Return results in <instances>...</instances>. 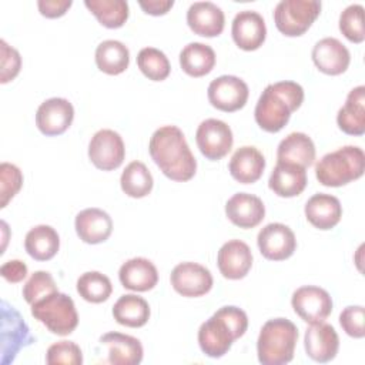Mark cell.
Here are the masks:
<instances>
[{"label":"cell","mask_w":365,"mask_h":365,"mask_svg":"<svg viewBox=\"0 0 365 365\" xmlns=\"http://www.w3.org/2000/svg\"><path fill=\"white\" fill-rule=\"evenodd\" d=\"M148 151L167 178L182 182L195 175L197 160L187 144L184 133L177 125L157 128L150 138Z\"/></svg>","instance_id":"1"},{"label":"cell","mask_w":365,"mask_h":365,"mask_svg":"<svg viewBox=\"0 0 365 365\" xmlns=\"http://www.w3.org/2000/svg\"><path fill=\"white\" fill-rule=\"evenodd\" d=\"M302 101L301 84L289 80L268 84L257 101L255 123L267 133H278L288 124L291 114L301 107Z\"/></svg>","instance_id":"2"},{"label":"cell","mask_w":365,"mask_h":365,"mask_svg":"<svg viewBox=\"0 0 365 365\" xmlns=\"http://www.w3.org/2000/svg\"><path fill=\"white\" fill-rule=\"evenodd\" d=\"M248 328L245 311L234 305L217 309L198 329V345L210 358L224 356L232 342L241 338Z\"/></svg>","instance_id":"3"},{"label":"cell","mask_w":365,"mask_h":365,"mask_svg":"<svg viewBox=\"0 0 365 365\" xmlns=\"http://www.w3.org/2000/svg\"><path fill=\"white\" fill-rule=\"evenodd\" d=\"M298 341L297 325L287 318L268 319L257 339L258 361L262 365H285L292 361Z\"/></svg>","instance_id":"4"},{"label":"cell","mask_w":365,"mask_h":365,"mask_svg":"<svg viewBox=\"0 0 365 365\" xmlns=\"http://www.w3.org/2000/svg\"><path fill=\"white\" fill-rule=\"evenodd\" d=\"M365 154L358 145H344L325 154L315 165L317 180L325 187H342L362 177Z\"/></svg>","instance_id":"5"},{"label":"cell","mask_w":365,"mask_h":365,"mask_svg":"<svg viewBox=\"0 0 365 365\" xmlns=\"http://www.w3.org/2000/svg\"><path fill=\"white\" fill-rule=\"evenodd\" d=\"M31 315L51 334L66 336L78 325V314L74 301L60 291L51 292L31 305Z\"/></svg>","instance_id":"6"},{"label":"cell","mask_w":365,"mask_h":365,"mask_svg":"<svg viewBox=\"0 0 365 365\" xmlns=\"http://www.w3.org/2000/svg\"><path fill=\"white\" fill-rule=\"evenodd\" d=\"M321 13L318 0H281L274 9V23L288 37L302 36Z\"/></svg>","instance_id":"7"},{"label":"cell","mask_w":365,"mask_h":365,"mask_svg":"<svg viewBox=\"0 0 365 365\" xmlns=\"http://www.w3.org/2000/svg\"><path fill=\"white\" fill-rule=\"evenodd\" d=\"M195 143L205 158L217 161L231 151L234 137L225 121L207 118L200 123L195 131Z\"/></svg>","instance_id":"8"},{"label":"cell","mask_w":365,"mask_h":365,"mask_svg":"<svg viewBox=\"0 0 365 365\" xmlns=\"http://www.w3.org/2000/svg\"><path fill=\"white\" fill-rule=\"evenodd\" d=\"M125 157L121 135L110 128L98 130L88 143V158L96 168L111 171L118 168Z\"/></svg>","instance_id":"9"},{"label":"cell","mask_w":365,"mask_h":365,"mask_svg":"<svg viewBox=\"0 0 365 365\" xmlns=\"http://www.w3.org/2000/svg\"><path fill=\"white\" fill-rule=\"evenodd\" d=\"M291 305L295 314L308 324L325 321L332 312V298L324 288L304 285L294 291Z\"/></svg>","instance_id":"10"},{"label":"cell","mask_w":365,"mask_h":365,"mask_svg":"<svg viewBox=\"0 0 365 365\" xmlns=\"http://www.w3.org/2000/svg\"><path fill=\"white\" fill-rule=\"evenodd\" d=\"M248 86L237 76H220L214 78L207 90L208 101L217 110L232 113L242 108L248 100Z\"/></svg>","instance_id":"11"},{"label":"cell","mask_w":365,"mask_h":365,"mask_svg":"<svg viewBox=\"0 0 365 365\" xmlns=\"http://www.w3.org/2000/svg\"><path fill=\"white\" fill-rule=\"evenodd\" d=\"M170 281L175 292L190 298L205 295L210 292L214 282L208 268L191 261L175 265L171 271Z\"/></svg>","instance_id":"12"},{"label":"cell","mask_w":365,"mask_h":365,"mask_svg":"<svg viewBox=\"0 0 365 365\" xmlns=\"http://www.w3.org/2000/svg\"><path fill=\"white\" fill-rule=\"evenodd\" d=\"M257 244L262 257L269 261H284L297 248L294 231L281 222H271L261 228L257 235Z\"/></svg>","instance_id":"13"},{"label":"cell","mask_w":365,"mask_h":365,"mask_svg":"<svg viewBox=\"0 0 365 365\" xmlns=\"http://www.w3.org/2000/svg\"><path fill=\"white\" fill-rule=\"evenodd\" d=\"M74 107L61 97H51L43 101L36 113L37 128L48 137L63 134L73 123Z\"/></svg>","instance_id":"14"},{"label":"cell","mask_w":365,"mask_h":365,"mask_svg":"<svg viewBox=\"0 0 365 365\" xmlns=\"http://www.w3.org/2000/svg\"><path fill=\"white\" fill-rule=\"evenodd\" d=\"M1 315H3V359L6 361L7 355H10V361L16 358V354L23 348L34 342V338L30 334V329L21 315L16 311L14 307H10L6 301L1 302Z\"/></svg>","instance_id":"15"},{"label":"cell","mask_w":365,"mask_h":365,"mask_svg":"<svg viewBox=\"0 0 365 365\" xmlns=\"http://www.w3.org/2000/svg\"><path fill=\"white\" fill-rule=\"evenodd\" d=\"M234 43L245 50L252 51L262 46L267 37L264 17L254 10H242L235 14L231 26Z\"/></svg>","instance_id":"16"},{"label":"cell","mask_w":365,"mask_h":365,"mask_svg":"<svg viewBox=\"0 0 365 365\" xmlns=\"http://www.w3.org/2000/svg\"><path fill=\"white\" fill-rule=\"evenodd\" d=\"M304 346L307 355L315 362L332 361L339 348V338L335 328L327 322L311 324L304 335Z\"/></svg>","instance_id":"17"},{"label":"cell","mask_w":365,"mask_h":365,"mask_svg":"<svg viewBox=\"0 0 365 365\" xmlns=\"http://www.w3.org/2000/svg\"><path fill=\"white\" fill-rule=\"evenodd\" d=\"M311 56L317 68L328 76L345 73L351 61L349 50L335 37H324L317 41Z\"/></svg>","instance_id":"18"},{"label":"cell","mask_w":365,"mask_h":365,"mask_svg":"<svg viewBox=\"0 0 365 365\" xmlns=\"http://www.w3.org/2000/svg\"><path fill=\"white\" fill-rule=\"evenodd\" d=\"M217 265L224 278L241 279L252 267L251 248L241 240H230L221 245L217 255Z\"/></svg>","instance_id":"19"},{"label":"cell","mask_w":365,"mask_h":365,"mask_svg":"<svg viewBox=\"0 0 365 365\" xmlns=\"http://www.w3.org/2000/svg\"><path fill=\"white\" fill-rule=\"evenodd\" d=\"M228 220L244 230L257 227L265 217V205L262 200L254 194L237 192L225 204Z\"/></svg>","instance_id":"20"},{"label":"cell","mask_w":365,"mask_h":365,"mask_svg":"<svg viewBox=\"0 0 365 365\" xmlns=\"http://www.w3.org/2000/svg\"><path fill=\"white\" fill-rule=\"evenodd\" d=\"M187 24L198 36L215 37L224 30L225 16L212 1H195L187 10Z\"/></svg>","instance_id":"21"},{"label":"cell","mask_w":365,"mask_h":365,"mask_svg":"<svg viewBox=\"0 0 365 365\" xmlns=\"http://www.w3.org/2000/svg\"><path fill=\"white\" fill-rule=\"evenodd\" d=\"M100 344L107 346L108 364L137 365L143 361V345L135 336L111 331L100 336Z\"/></svg>","instance_id":"22"},{"label":"cell","mask_w":365,"mask_h":365,"mask_svg":"<svg viewBox=\"0 0 365 365\" xmlns=\"http://www.w3.org/2000/svg\"><path fill=\"white\" fill-rule=\"evenodd\" d=\"M74 228L83 242L100 244L111 235L113 220L101 208H86L76 215Z\"/></svg>","instance_id":"23"},{"label":"cell","mask_w":365,"mask_h":365,"mask_svg":"<svg viewBox=\"0 0 365 365\" xmlns=\"http://www.w3.org/2000/svg\"><path fill=\"white\" fill-rule=\"evenodd\" d=\"M305 170L307 168L298 164L277 161L268 180L269 190H272L278 197L284 198L299 195L307 187Z\"/></svg>","instance_id":"24"},{"label":"cell","mask_w":365,"mask_h":365,"mask_svg":"<svg viewBox=\"0 0 365 365\" xmlns=\"http://www.w3.org/2000/svg\"><path fill=\"white\" fill-rule=\"evenodd\" d=\"M118 278L124 288L137 292H145L157 285L158 271L150 259L144 257H135L127 259L120 267Z\"/></svg>","instance_id":"25"},{"label":"cell","mask_w":365,"mask_h":365,"mask_svg":"<svg viewBox=\"0 0 365 365\" xmlns=\"http://www.w3.org/2000/svg\"><path fill=\"white\" fill-rule=\"evenodd\" d=\"M305 217L311 225L327 231L334 228L342 217V205L339 200L331 194H314L305 204Z\"/></svg>","instance_id":"26"},{"label":"cell","mask_w":365,"mask_h":365,"mask_svg":"<svg viewBox=\"0 0 365 365\" xmlns=\"http://www.w3.org/2000/svg\"><path fill=\"white\" fill-rule=\"evenodd\" d=\"M228 170L235 181L241 184H252L261 178L265 170V158L258 148L242 145L232 154Z\"/></svg>","instance_id":"27"},{"label":"cell","mask_w":365,"mask_h":365,"mask_svg":"<svg viewBox=\"0 0 365 365\" xmlns=\"http://www.w3.org/2000/svg\"><path fill=\"white\" fill-rule=\"evenodd\" d=\"M336 124L339 130L349 135H362L365 133V87L352 88L345 104L338 110Z\"/></svg>","instance_id":"28"},{"label":"cell","mask_w":365,"mask_h":365,"mask_svg":"<svg viewBox=\"0 0 365 365\" xmlns=\"http://www.w3.org/2000/svg\"><path fill=\"white\" fill-rule=\"evenodd\" d=\"M315 160V145L311 137L305 133H291L288 134L277 148V161L298 164L304 168L314 164Z\"/></svg>","instance_id":"29"},{"label":"cell","mask_w":365,"mask_h":365,"mask_svg":"<svg viewBox=\"0 0 365 365\" xmlns=\"http://www.w3.org/2000/svg\"><path fill=\"white\" fill-rule=\"evenodd\" d=\"M24 248L36 261H48L58 252L60 237L53 227L40 224L26 234Z\"/></svg>","instance_id":"30"},{"label":"cell","mask_w":365,"mask_h":365,"mask_svg":"<svg viewBox=\"0 0 365 365\" xmlns=\"http://www.w3.org/2000/svg\"><path fill=\"white\" fill-rule=\"evenodd\" d=\"M180 66L191 77H202L215 66V53L211 46L192 41L180 51Z\"/></svg>","instance_id":"31"},{"label":"cell","mask_w":365,"mask_h":365,"mask_svg":"<svg viewBox=\"0 0 365 365\" xmlns=\"http://www.w3.org/2000/svg\"><path fill=\"white\" fill-rule=\"evenodd\" d=\"M150 312L148 302L135 294L121 295L113 307L114 319L120 325L130 328H140L145 325L150 319Z\"/></svg>","instance_id":"32"},{"label":"cell","mask_w":365,"mask_h":365,"mask_svg":"<svg viewBox=\"0 0 365 365\" xmlns=\"http://www.w3.org/2000/svg\"><path fill=\"white\" fill-rule=\"evenodd\" d=\"M94 58L100 71L117 76L127 70L130 64V51L127 46L118 40H104L97 46Z\"/></svg>","instance_id":"33"},{"label":"cell","mask_w":365,"mask_h":365,"mask_svg":"<svg viewBox=\"0 0 365 365\" xmlns=\"http://www.w3.org/2000/svg\"><path fill=\"white\" fill-rule=\"evenodd\" d=\"M120 185L125 195L131 198H143L151 192L154 180L144 163L131 161L121 173Z\"/></svg>","instance_id":"34"},{"label":"cell","mask_w":365,"mask_h":365,"mask_svg":"<svg viewBox=\"0 0 365 365\" xmlns=\"http://www.w3.org/2000/svg\"><path fill=\"white\" fill-rule=\"evenodd\" d=\"M84 6L107 29L121 27L130 14L125 0H86Z\"/></svg>","instance_id":"35"},{"label":"cell","mask_w":365,"mask_h":365,"mask_svg":"<svg viewBox=\"0 0 365 365\" xmlns=\"http://www.w3.org/2000/svg\"><path fill=\"white\" fill-rule=\"evenodd\" d=\"M77 292L84 301L100 304L110 298L113 284L107 275L98 271H87L77 279Z\"/></svg>","instance_id":"36"},{"label":"cell","mask_w":365,"mask_h":365,"mask_svg":"<svg viewBox=\"0 0 365 365\" xmlns=\"http://www.w3.org/2000/svg\"><path fill=\"white\" fill-rule=\"evenodd\" d=\"M137 66L141 73L153 81L165 80L171 71L168 57L155 47L141 48L137 56Z\"/></svg>","instance_id":"37"},{"label":"cell","mask_w":365,"mask_h":365,"mask_svg":"<svg viewBox=\"0 0 365 365\" xmlns=\"http://www.w3.org/2000/svg\"><path fill=\"white\" fill-rule=\"evenodd\" d=\"M339 30L352 43H362L365 38L364 6L349 4L339 16Z\"/></svg>","instance_id":"38"},{"label":"cell","mask_w":365,"mask_h":365,"mask_svg":"<svg viewBox=\"0 0 365 365\" xmlns=\"http://www.w3.org/2000/svg\"><path fill=\"white\" fill-rule=\"evenodd\" d=\"M57 285L54 282V278L47 271H36L31 274V277L27 279V282L23 287V297L27 304L33 305L36 301L41 299L43 297L56 292Z\"/></svg>","instance_id":"39"},{"label":"cell","mask_w":365,"mask_h":365,"mask_svg":"<svg viewBox=\"0 0 365 365\" xmlns=\"http://www.w3.org/2000/svg\"><path fill=\"white\" fill-rule=\"evenodd\" d=\"M46 362L48 365H81L83 352L80 346L73 341H58L48 346L46 354Z\"/></svg>","instance_id":"40"},{"label":"cell","mask_w":365,"mask_h":365,"mask_svg":"<svg viewBox=\"0 0 365 365\" xmlns=\"http://www.w3.org/2000/svg\"><path fill=\"white\" fill-rule=\"evenodd\" d=\"M23 185V174L20 168L10 163L0 165V207L4 208L9 201L20 191Z\"/></svg>","instance_id":"41"},{"label":"cell","mask_w":365,"mask_h":365,"mask_svg":"<svg viewBox=\"0 0 365 365\" xmlns=\"http://www.w3.org/2000/svg\"><path fill=\"white\" fill-rule=\"evenodd\" d=\"M365 311L362 305H349L339 314V324L342 329L352 338H364Z\"/></svg>","instance_id":"42"},{"label":"cell","mask_w":365,"mask_h":365,"mask_svg":"<svg viewBox=\"0 0 365 365\" xmlns=\"http://www.w3.org/2000/svg\"><path fill=\"white\" fill-rule=\"evenodd\" d=\"M0 56H1V73L0 83L6 84L16 78L21 68V57L20 53L9 46L6 40H0Z\"/></svg>","instance_id":"43"},{"label":"cell","mask_w":365,"mask_h":365,"mask_svg":"<svg viewBox=\"0 0 365 365\" xmlns=\"http://www.w3.org/2000/svg\"><path fill=\"white\" fill-rule=\"evenodd\" d=\"M71 0H38L37 7L41 16L47 19H57L66 14V11L71 7Z\"/></svg>","instance_id":"44"},{"label":"cell","mask_w":365,"mask_h":365,"mask_svg":"<svg viewBox=\"0 0 365 365\" xmlns=\"http://www.w3.org/2000/svg\"><path fill=\"white\" fill-rule=\"evenodd\" d=\"M0 274L7 282L16 284L27 277V265L20 259H10L0 267Z\"/></svg>","instance_id":"45"},{"label":"cell","mask_w":365,"mask_h":365,"mask_svg":"<svg viewBox=\"0 0 365 365\" xmlns=\"http://www.w3.org/2000/svg\"><path fill=\"white\" fill-rule=\"evenodd\" d=\"M138 4L147 14L163 16L168 13V10L174 6V1L173 0H140Z\"/></svg>","instance_id":"46"}]
</instances>
